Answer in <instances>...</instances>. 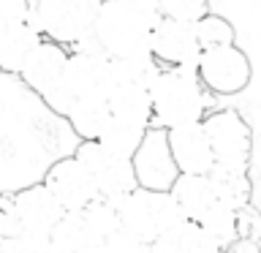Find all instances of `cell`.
Segmentation results:
<instances>
[{"label": "cell", "instance_id": "cell-25", "mask_svg": "<svg viewBox=\"0 0 261 253\" xmlns=\"http://www.w3.org/2000/svg\"><path fill=\"white\" fill-rule=\"evenodd\" d=\"M0 250L3 253H57L49 242V237L28 234V232H16L0 240Z\"/></svg>", "mask_w": 261, "mask_h": 253}, {"label": "cell", "instance_id": "cell-16", "mask_svg": "<svg viewBox=\"0 0 261 253\" xmlns=\"http://www.w3.org/2000/svg\"><path fill=\"white\" fill-rule=\"evenodd\" d=\"M166 142L179 174H207L215 163L201 120L166 128Z\"/></svg>", "mask_w": 261, "mask_h": 253}, {"label": "cell", "instance_id": "cell-32", "mask_svg": "<svg viewBox=\"0 0 261 253\" xmlns=\"http://www.w3.org/2000/svg\"><path fill=\"white\" fill-rule=\"evenodd\" d=\"M0 253H3V250H0Z\"/></svg>", "mask_w": 261, "mask_h": 253}, {"label": "cell", "instance_id": "cell-1", "mask_svg": "<svg viewBox=\"0 0 261 253\" xmlns=\"http://www.w3.org/2000/svg\"><path fill=\"white\" fill-rule=\"evenodd\" d=\"M158 14H147L122 3V0H101L93 22V41L112 60L144 57L152 46V28Z\"/></svg>", "mask_w": 261, "mask_h": 253}, {"label": "cell", "instance_id": "cell-7", "mask_svg": "<svg viewBox=\"0 0 261 253\" xmlns=\"http://www.w3.org/2000/svg\"><path fill=\"white\" fill-rule=\"evenodd\" d=\"M65 57H68V52H65L63 44H57L52 38H41V44L33 49V55L28 57V63L19 71V79L30 90H36L41 95V101L52 112L60 114V117L68 109V104L73 101L63 87Z\"/></svg>", "mask_w": 261, "mask_h": 253}, {"label": "cell", "instance_id": "cell-14", "mask_svg": "<svg viewBox=\"0 0 261 253\" xmlns=\"http://www.w3.org/2000/svg\"><path fill=\"white\" fill-rule=\"evenodd\" d=\"M41 183L46 185V191L57 199L63 210H79L90 204L93 199H98L95 183L90 177V171L82 166V161L76 155H65V158H57L52 166L44 171V180Z\"/></svg>", "mask_w": 261, "mask_h": 253}, {"label": "cell", "instance_id": "cell-4", "mask_svg": "<svg viewBox=\"0 0 261 253\" xmlns=\"http://www.w3.org/2000/svg\"><path fill=\"white\" fill-rule=\"evenodd\" d=\"M114 210H117L122 232L144 245L158 240L166 229H171L185 218L169 191H152V188H139V185L122 196L114 204Z\"/></svg>", "mask_w": 261, "mask_h": 253}, {"label": "cell", "instance_id": "cell-20", "mask_svg": "<svg viewBox=\"0 0 261 253\" xmlns=\"http://www.w3.org/2000/svg\"><path fill=\"white\" fill-rule=\"evenodd\" d=\"M68 120V125L73 128V134L79 139H98L101 131L106 128L112 112H109V104L106 98L101 95H82V98H73L68 104V109L63 114Z\"/></svg>", "mask_w": 261, "mask_h": 253}, {"label": "cell", "instance_id": "cell-26", "mask_svg": "<svg viewBox=\"0 0 261 253\" xmlns=\"http://www.w3.org/2000/svg\"><path fill=\"white\" fill-rule=\"evenodd\" d=\"M82 253H150V245L136 242L134 237H128L120 229V232L112 234L103 245H98V248H87V250H82Z\"/></svg>", "mask_w": 261, "mask_h": 253}, {"label": "cell", "instance_id": "cell-27", "mask_svg": "<svg viewBox=\"0 0 261 253\" xmlns=\"http://www.w3.org/2000/svg\"><path fill=\"white\" fill-rule=\"evenodd\" d=\"M30 11V0H0V28L24 19Z\"/></svg>", "mask_w": 261, "mask_h": 253}, {"label": "cell", "instance_id": "cell-22", "mask_svg": "<svg viewBox=\"0 0 261 253\" xmlns=\"http://www.w3.org/2000/svg\"><path fill=\"white\" fill-rule=\"evenodd\" d=\"M150 125H136V122H128V120H117V117H109L106 128L101 131L98 142H101L106 150L122 155V158H130L136 153V147L142 144L144 139V131Z\"/></svg>", "mask_w": 261, "mask_h": 253}, {"label": "cell", "instance_id": "cell-19", "mask_svg": "<svg viewBox=\"0 0 261 253\" xmlns=\"http://www.w3.org/2000/svg\"><path fill=\"white\" fill-rule=\"evenodd\" d=\"M112 117L128 120L136 125H152V98L150 87L142 85H125V82H112L106 93Z\"/></svg>", "mask_w": 261, "mask_h": 253}, {"label": "cell", "instance_id": "cell-5", "mask_svg": "<svg viewBox=\"0 0 261 253\" xmlns=\"http://www.w3.org/2000/svg\"><path fill=\"white\" fill-rule=\"evenodd\" d=\"M120 232L117 210L106 199H93L79 210H65L63 218L55 223L49 242L60 253H82L87 248H98Z\"/></svg>", "mask_w": 261, "mask_h": 253}, {"label": "cell", "instance_id": "cell-15", "mask_svg": "<svg viewBox=\"0 0 261 253\" xmlns=\"http://www.w3.org/2000/svg\"><path fill=\"white\" fill-rule=\"evenodd\" d=\"M11 210H14V220L19 232L28 234H38V237H49L55 223L63 218V207L57 204V199L46 191L44 183L28 185L22 191H16L11 196Z\"/></svg>", "mask_w": 261, "mask_h": 253}, {"label": "cell", "instance_id": "cell-3", "mask_svg": "<svg viewBox=\"0 0 261 253\" xmlns=\"http://www.w3.org/2000/svg\"><path fill=\"white\" fill-rule=\"evenodd\" d=\"M150 98L152 125L161 128L193 122L207 114V87L201 85L196 68H185V65L161 68L150 87Z\"/></svg>", "mask_w": 261, "mask_h": 253}, {"label": "cell", "instance_id": "cell-29", "mask_svg": "<svg viewBox=\"0 0 261 253\" xmlns=\"http://www.w3.org/2000/svg\"><path fill=\"white\" fill-rule=\"evenodd\" d=\"M122 3L139 8V11H147V14H158V0H122Z\"/></svg>", "mask_w": 261, "mask_h": 253}, {"label": "cell", "instance_id": "cell-9", "mask_svg": "<svg viewBox=\"0 0 261 253\" xmlns=\"http://www.w3.org/2000/svg\"><path fill=\"white\" fill-rule=\"evenodd\" d=\"M73 155H76L82 161V166L90 171V177H93L95 191L101 199L117 204L122 196L136 188L130 158H122V155L106 150L98 139H82Z\"/></svg>", "mask_w": 261, "mask_h": 253}, {"label": "cell", "instance_id": "cell-8", "mask_svg": "<svg viewBox=\"0 0 261 253\" xmlns=\"http://www.w3.org/2000/svg\"><path fill=\"white\" fill-rule=\"evenodd\" d=\"M212 161L218 166L248 169L253 155V131L237 109H215L201 117Z\"/></svg>", "mask_w": 261, "mask_h": 253}, {"label": "cell", "instance_id": "cell-12", "mask_svg": "<svg viewBox=\"0 0 261 253\" xmlns=\"http://www.w3.org/2000/svg\"><path fill=\"white\" fill-rule=\"evenodd\" d=\"M134 163V177L139 188H152V191H169L171 183L177 180V163L169 153L166 128L150 125L144 131L142 144L130 155Z\"/></svg>", "mask_w": 261, "mask_h": 253}, {"label": "cell", "instance_id": "cell-21", "mask_svg": "<svg viewBox=\"0 0 261 253\" xmlns=\"http://www.w3.org/2000/svg\"><path fill=\"white\" fill-rule=\"evenodd\" d=\"M212 185H215L218 196L223 199L228 207L234 210H248V204L253 199V183L248 169H234V166H218L212 163V169L207 171Z\"/></svg>", "mask_w": 261, "mask_h": 253}, {"label": "cell", "instance_id": "cell-18", "mask_svg": "<svg viewBox=\"0 0 261 253\" xmlns=\"http://www.w3.org/2000/svg\"><path fill=\"white\" fill-rule=\"evenodd\" d=\"M150 253H223V245L196 220L182 218L150 242Z\"/></svg>", "mask_w": 261, "mask_h": 253}, {"label": "cell", "instance_id": "cell-13", "mask_svg": "<svg viewBox=\"0 0 261 253\" xmlns=\"http://www.w3.org/2000/svg\"><path fill=\"white\" fill-rule=\"evenodd\" d=\"M150 55L163 65L196 68V60H199V55H201V44H199V36H196V22L158 16V19H155V28H152Z\"/></svg>", "mask_w": 261, "mask_h": 253}, {"label": "cell", "instance_id": "cell-23", "mask_svg": "<svg viewBox=\"0 0 261 253\" xmlns=\"http://www.w3.org/2000/svg\"><path fill=\"white\" fill-rule=\"evenodd\" d=\"M196 36H199L201 49L210 46H226V44H237V33L234 24L220 14L207 11L201 19H196Z\"/></svg>", "mask_w": 261, "mask_h": 253}, {"label": "cell", "instance_id": "cell-28", "mask_svg": "<svg viewBox=\"0 0 261 253\" xmlns=\"http://www.w3.org/2000/svg\"><path fill=\"white\" fill-rule=\"evenodd\" d=\"M16 220H14V210H11V196H0V240L8 234H16Z\"/></svg>", "mask_w": 261, "mask_h": 253}, {"label": "cell", "instance_id": "cell-2", "mask_svg": "<svg viewBox=\"0 0 261 253\" xmlns=\"http://www.w3.org/2000/svg\"><path fill=\"white\" fill-rule=\"evenodd\" d=\"M169 193L174 196L182 215L207 229L223 248L240 240V210L220 199L210 174H177Z\"/></svg>", "mask_w": 261, "mask_h": 253}, {"label": "cell", "instance_id": "cell-17", "mask_svg": "<svg viewBox=\"0 0 261 253\" xmlns=\"http://www.w3.org/2000/svg\"><path fill=\"white\" fill-rule=\"evenodd\" d=\"M41 30L33 24L28 16L19 22H11L0 28V73H14L19 77L22 65L28 63L33 49L41 44Z\"/></svg>", "mask_w": 261, "mask_h": 253}, {"label": "cell", "instance_id": "cell-11", "mask_svg": "<svg viewBox=\"0 0 261 253\" xmlns=\"http://www.w3.org/2000/svg\"><path fill=\"white\" fill-rule=\"evenodd\" d=\"M109 85H112V57L101 52L95 41L93 46H79L68 52L65 71H63V87L71 98H82V95L106 98Z\"/></svg>", "mask_w": 261, "mask_h": 253}, {"label": "cell", "instance_id": "cell-6", "mask_svg": "<svg viewBox=\"0 0 261 253\" xmlns=\"http://www.w3.org/2000/svg\"><path fill=\"white\" fill-rule=\"evenodd\" d=\"M101 0H30L28 19L63 46H76L93 38V22Z\"/></svg>", "mask_w": 261, "mask_h": 253}, {"label": "cell", "instance_id": "cell-30", "mask_svg": "<svg viewBox=\"0 0 261 253\" xmlns=\"http://www.w3.org/2000/svg\"><path fill=\"white\" fill-rule=\"evenodd\" d=\"M258 253H261V237H258Z\"/></svg>", "mask_w": 261, "mask_h": 253}, {"label": "cell", "instance_id": "cell-31", "mask_svg": "<svg viewBox=\"0 0 261 253\" xmlns=\"http://www.w3.org/2000/svg\"><path fill=\"white\" fill-rule=\"evenodd\" d=\"M57 253H60V250H57Z\"/></svg>", "mask_w": 261, "mask_h": 253}, {"label": "cell", "instance_id": "cell-24", "mask_svg": "<svg viewBox=\"0 0 261 253\" xmlns=\"http://www.w3.org/2000/svg\"><path fill=\"white\" fill-rule=\"evenodd\" d=\"M210 11V0H158V16L196 22Z\"/></svg>", "mask_w": 261, "mask_h": 253}, {"label": "cell", "instance_id": "cell-10", "mask_svg": "<svg viewBox=\"0 0 261 253\" xmlns=\"http://www.w3.org/2000/svg\"><path fill=\"white\" fill-rule=\"evenodd\" d=\"M196 73H199L201 85L207 87V93L237 95L250 85L253 65L250 57L237 44H226L201 49L199 60H196Z\"/></svg>", "mask_w": 261, "mask_h": 253}]
</instances>
